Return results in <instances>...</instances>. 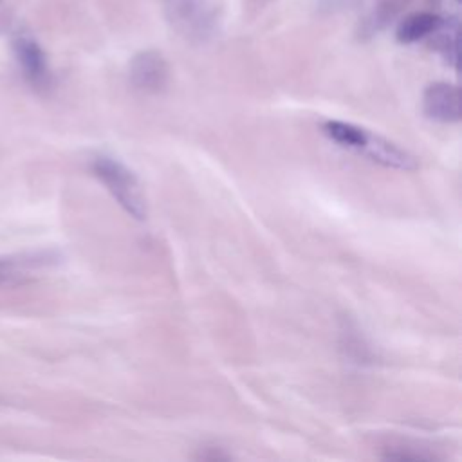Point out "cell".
<instances>
[{
	"instance_id": "obj_12",
	"label": "cell",
	"mask_w": 462,
	"mask_h": 462,
	"mask_svg": "<svg viewBox=\"0 0 462 462\" xmlns=\"http://www.w3.org/2000/svg\"><path fill=\"white\" fill-rule=\"evenodd\" d=\"M341 2H352V0H341Z\"/></svg>"
},
{
	"instance_id": "obj_10",
	"label": "cell",
	"mask_w": 462,
	"mask_h": 462,
	"mask_svg": "<svg viewBox=\"0 0 462 462\" xmlns=\"http://www.w3.org/2000/svg\"><path fill=\"white\" fill-rule=\"evenodd\" d=\"M439 34V51L444 56V60L451 65L457 67L458 65V23L455 20L444 22L440 23V27L435 31Z\"/></svg>"
},
{
	"instance_id": "obj_1",
	"label": "cell",
	"mask_w": 462,
	"mask_h": 462,
	"mask_svg": "<svg viewBox=\"0 0 462 462\" xmlns=\"http://www.w3.org/2000/svg\"><path fill=\"white\" fill-rule=\"evenodd\" d=\"M94 175L106 186L116 202L134 218H146V199L137 177L117 159L99 155L92 161Z\"/></svg>"
},
{
	"instance_id": "obj_2",
	"label": "cell",
	"mask_w": 462,
	"mask_h": 462,
	"mask_svg": "<svg viewBox=\"0 0 462 462\" xmlns=\"http://www.w3.org/2000/svg\"><path fill=\"white\" fill-rule=\"evenodd\" d=\"M166 18L179 34L202 42L213 31V14L206 0H161Z\"/></svg>"
},
{
	"instance_id": "obj_6",
	"label": "cell",
	"mask_w": 462,
	"mask_h": 462,
	"mask_svg": "<svg viewBox=\"0 0 462 462\" xmlns=\"http://www.w3.org/2000/svg\"><path fill=\"white\" fill-rule=\"evenodd\" d=\"M359 152H363L368 159L386 168L402 170V171H410L417 168V159L410 152L372 132L366 134V141Z\"/></svg>"
},
{
	"instance_id": "obj_5",
	"label": "cell",
	"mask_w": 462,
	"mask_h": 462,
	"mask_svg": "<svg viewBox=\"0 0 462 462\" xmlns=\"http://www.w3.org/2000/svg\"><path fill=\"white\" fill-rule=\"evenodd\" d=\"M424 114L439 123H457L462 116L460 88L451 83L437 81L426 87L422 94Z\"/></svg>"
},
{
	"instance_id": "obj_8",
	"label": "cell",
	"mask_w": 462,
	"mask_h": 462,
	"mask_svg": "<svg viewBox=\"0 0 462 462\" xmlns=\"http://www.w3.org/2000/svg\"><path fill=\"white\" fill-rule=\"evenodd\" d=\"M42 262L32 256H22V254H5L0 256V289L2 287H13L27 278L32 276V271Z\"/></svg>"
},
{
	"instance_id": "obj_9",
	"label": "cell",
	"mask_w": 462,
	"mask_h": 462,
	"mask_svg": "<svg viewBox=\"0 0 462 462\" xmlns=\"http://www.w3.org/2000/svg\"><path fill=\"white\" fill-rule=\"evenodd\" d=\"M321 128H323V134L328 139L336 141L341 146L357 150V152L363 148V144L366 141V134H368V130H365V128H359V126H356L352 123L336 121V119L325 121Z\"/></svg>"
},
{
	"instance_id": "obj_4",
	"label": "cell",
	"mask_w": 462,
	"mask_h": 462,
	"mask_svg": "<svg viewBox=\"0 0 462 462\" xmlns=\"http://www.w3.org/2000/svg\"><path fill=\"white\" fill-rule=\"evenodd\" d=\"M130 81L144 94H157L168 83V63L157 51H141L130 61Z\"/></svg>"
},
{
	"instance_id": "obj_13",
	"label": "cell",
	"mask_w": 462,
	"mask_h": 462,
	"mask_svg": "<svg viewBox=\"0 0 462 462\" xmlns=\"http://www.w3.org/2000/svg\"><path fill=\"white\" fill-rule=\"evenodd\" d=\"M0 2H2V0H0Z\"/></svg>"
},
{
	"instance_id": "obj_11",
	"label": "cell",
	"mask_w": 462,
	"mask_h": 462,
	"mask_svg": "<svg viewBox=\"0 0 462 462\" xmlns=\"http://www.w3.org/2000/svg\"><path fill=\"white\" fill-rule=\"evenodd\" d=\"M197 458H202V460H224L227 458L226 453L220 451V448H204V451H200V455Z\"/></svg>"
},
{
	"instance_id": "obj_7",
	"label": "cell",
	"mask_w": 462,
	"mask_h": 462,
	"mask_svg": "<svg viewBox=\"0 0 462 462\" xmlns=\"http://www.w3.org/2000/svg\"><path fill=\"white\" fill-rule=\"evenodd\" d=\"M440 23L442 18L433 13H413L399 23L395 36L401 43H413L430 34H435Z\"/></svg>"
},
{
	"instance_id": "obj_3",
	"label": "cell",
	"mask_w": 462,
	"mask_h": 462,
	"mask_svg": "<svg viewBox=\"0 0 462 462\" xmlns=\"http://www.w3.org/2000/svg\"><path fill=\"white\" fill-rule=\"evenodd\" d=\"M11 45L27 81L34 88H47L51 85V69L40 43L31 34L18 32L14 34Z\"/></svg>"
}]
</instances>
